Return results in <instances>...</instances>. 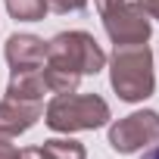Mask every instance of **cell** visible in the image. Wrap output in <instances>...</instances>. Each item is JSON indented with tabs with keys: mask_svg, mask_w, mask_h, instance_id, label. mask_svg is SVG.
I'll use <instances>...</instances> for the list:
<instances>
[{
	"mask_svg": "<svg viewBox=\"0 0 159 159\" xmlns=\"http://www.w3.org/2000/svg\"><path fill=\"white\" fill-rule=\"evenodd\" d=\"M41 75H44V84H47L50 94H75L78 84H81V75L78 72L62 69V66H50V62L41 66Z\"/></svg>",
	"mask_w": 159,
	"mask_h": 159,
	"instance_id": "9",
	"label": "cell"
},
{
	"mask_svg": "<svg viewBox=\"0 0 159 159\" xmlns=\"http://www.w3.org/2000/svg\"><path fill=\"white\" fill-rule=\"evenodd\" d=\"M134 3H137L150 19H159V0H134Z\"/></svg>",
	"mask_w": 159,
	"mask_h": 159,
	"instance_id": "14",
	"label": "cell"
},
{
	"mask_svg": "<svg viewBox=\"0 0 159 159\" xmlns=\"http://www.w3.org/2000/svg\"><path fill=\"white\" fill-rule=\"evenodd\" d=\"M7 66L10 72H28V69H41L47 59V41H41L38 34H10L7 47H3Z\"/></svg>",
	"mask_w": 159,
	"mask_h": 159,
	"instance_id": "6",
	"label": "cell"
},
{
	"mask_svg": "<svg viewBox=\"0 0 159 159\" xmlns=\"http://www.w3.org/2000/svg\"><path fill=\"white\" fill-rule=\"evenodd\" d=\"M140 159H159V143H156V147H150V150H147Z\"/></svg>",
	"mask_w": 159,
	"mask_h": 159,
	"instance_id": "16",
	"label": "cell"
},
{
	"mask_svg": "<svg viewBox=\"0 0 159 159\" xmlns=\"http://www.w3.org/2000/svg\"><path fill=\"white\" fill-rule=\"evenodd\" d=\"M0 159H22V150L10 143V137H0Z\"/></svg>",
	"mask_w": 159,
	"mask_h": 159,
	"instance_id": "13",
	"label": "cell"
},
{
	"mask_svg": "<svg viewBox=\"0 0 159 159\" xmlns=\"http://www.w3.org/2000/svg\"><path fill=\"white\" fill-rule=\"evenodd\" d=\"M150 143H159V112L156 109H137L109 125V147L122 156L137 153Z\"/></svg>",
	"mask_w": 159,
	"mask_h": 159,
	"instance_id": "5",
	"label": "cell"
},
{
	"mask_svg": "<svg viewBox=\"0 0 159 159\" xmlns=\"http://www.w3.org/2000/svg\"><path fill=\"white\" fill-rule=\"evenodd\" d=\"M44 62L72 69L84 78V75H97L106 66V53L94 41V34H88V31H59L56 38L47 41V59Z\"/></svg>",
	"mask_w": 159,
	"mask_h": 159,
	"instance_id": "3",
	"label": "cell"
},
{
	"mask_svg": "<svg viewBox=\"0 0 159 159\" xmlns=\"http://www.w3.org/2000/svg\"><path fill=\"white\" fill-rule=\"evenodd\" d=\"M109 84L125 103H143L147 97H153V50L147 44L116 47V53L109 56Z\"/></svg>",
	"mask_w": 159,
	"mask_h": 159,
	"instance_id": "1",
	"label": "cell"
},
{
	"mask_svg": "<svg viewBox=\"0 0 159 159\" xmlns=\"http://www.w3.org/2000/svg\"><path fill=\"white\" fill-rule=\"evenodd\" d=\"M47 7H50L53 13L66 16V13H81V10L88 7V0H47Z\"/></svg>",
	"mask_w": 159,
	"mask_h": 159,
	"instance_id": "12",
	"label": "cell"
},
{
	"mask_svg": "<svg viewBox=\"0 0 159 159\" xmlns=\"http://www.w3.org/2000/svg\"><path fill=\"white\" fill-rule=\"evenodd\" d=\"M3 3H7V13L16 22H41L50 13L47 0H3Z\"/></svg>",
	"mask_w": 159,
	"mask_h": 159,
	"instance_id": "10",
	"label": "cell"
},
{
	"mask_svg": "<svg viewBox=\"0 0 159 159\" xmlns=\"http://www.w3.org/2000/svg\"><path fill=\"white\" fill-rule=\"evenodd\" d=\"M50 159H88V150L81 140H72V137H50L41 147Z\"/></svg>",
	"mask_w": 159,
	"mask_h": 159,
	"instance_id": "11",
	"label": "cell"
},
{
	"mask_svg": "<svg viewBox=\"0 0 159 159\" xmlns=\"http://www.w3.org/2000/svg\"><path fill=\"white\" fill-rule=\"evenodd\" d=\"M44 116L41 103H25V100H0V137H19L28 128L38 125V119Z\"/></svg>",
	"mask_w": 159,
	"mask_h": 159,
	"instance_id": "7",
	"label": "cell"
},
{
	"mask_svg": "<svg viewBox=\"0 0 159 159\" xmlns=\"http://www.w3.org/2000/svg\"><path fill=\"white\" fill-rule=\"evenodd\" d=\"M103 28L109 34V41L116 47H128V44H147L153 34L150 16L134 3V0H116L112 7L100 10Z\"/></svg>",
	"mask_w": 159,
	"mask_h": 159,
	"instance_id": "4",
	"label": "cell"
},
{
	"mask_svg": "<svg viewBox=\"0 0 159 159\" xmlns=\"http://www.w3.org/2000/svg\"><path fill=\"white\" fill-rule=\"evenodd\" d=\"M47 84L41 69H28V72H10V84H7V97L13 100H25V103H44Z\"/></svg>",
	"mask_w": 159,
	"mask_h": 159,
	"instance_id": "8",
	"label": "cell"
},
{
	"mask_svg": "<svg viewBox=\"0 0 159 159\" xmlns=\"http://www.w3.org/2000/svg\"><path fill=\"white\" fill-rule=\"evenodd\" d=\"M94 3H97V10H106V7H112V3H116V0H94Z\"/></svg>",
	"mask_w": 159,
	"mask_h": 159,
	"instance_id": "17",
	"label": "cell"
},
{
	"mask_svg": "<svg viewBox=\"0 0 159 159\" xmlns=\"http://www.w3.org/2000/svg\"><path fill=\"white\" fill-rule=\"evenodd\" d=\"M112 119L109 103L100 94H56L47 109H44V122L47 128L59 131V134H72V131H94L103 128Z\"/></svg>",
	"mask_w": 159,
	"mask_h": 159,
	"instance_id": "2",
	"label": "cell"
},
{
	"mask_svg": "<svg viewBox=\"0 0 159 159\" xmlns=\"http://www.w3.org/2000/svg\"><path fill=\"white\" fill-rule=\"evenodd\" d=\"M22 159H50V156H47L41 147H25V150H22Z\"/></svg>",
	"mask_w": 159,
	"mask_h": 159,
	"instance_id": "15",
	"label": "cell"
}]
</instances>
